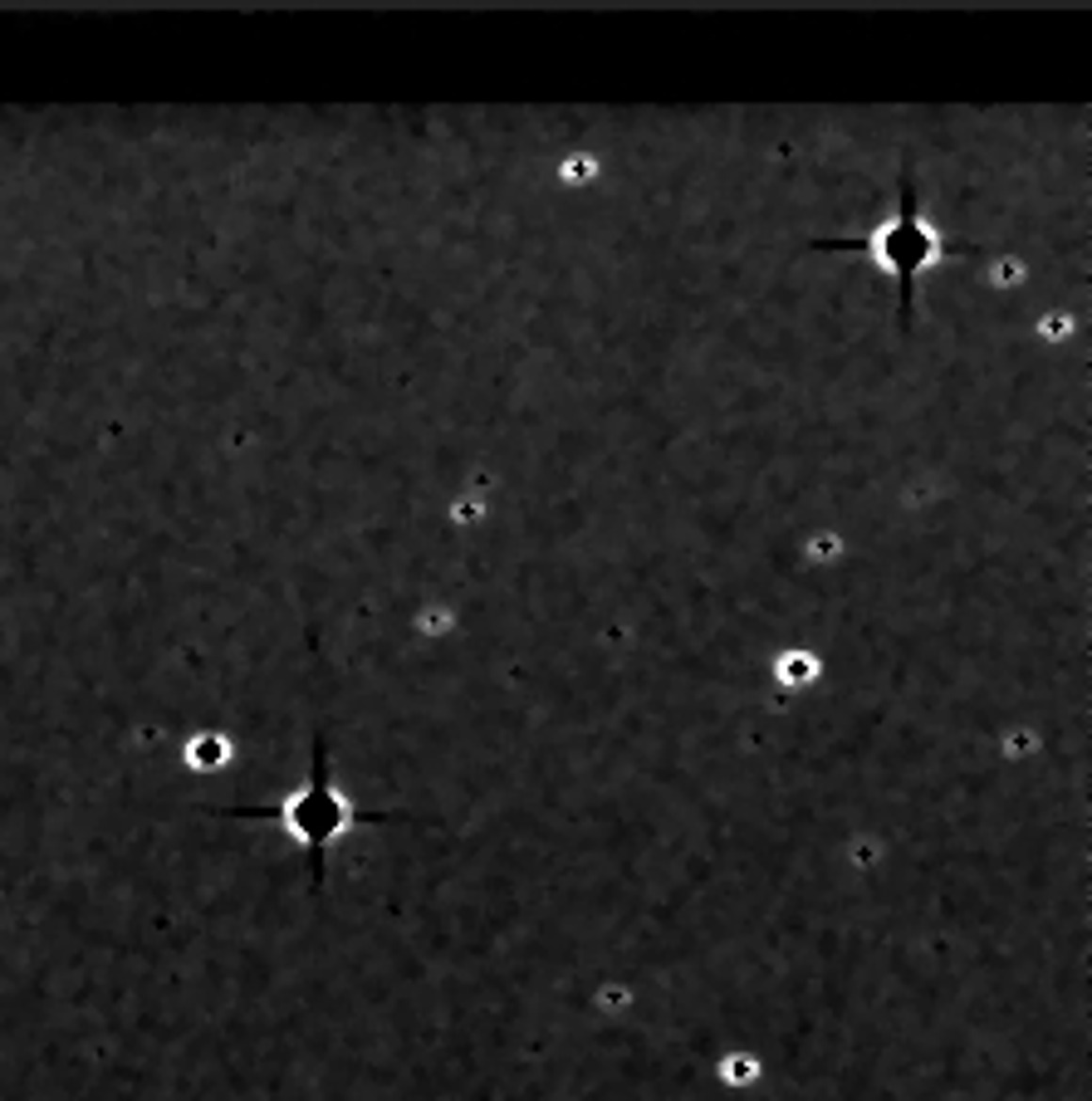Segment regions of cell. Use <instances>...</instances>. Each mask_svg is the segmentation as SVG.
I'll list each match as a JSON object with an SVG mask.
<instances>
[{
  "label": "cell",
  "mask_w": 1092,
  "mask_h": 1101,
  "mask_svg": "<svg viewBox=\"0 0 1092 1101\" xmlns=\"http://www.w3.org/2000/svg\"><path fill=\"white\" fill-rule=\"evenodd\" d=\"M216 818H265L275 822L289 842L304 852V867H309V886L324 891V867H329V852L333 842L344 838L348 827L358 822H417L407 813H393V807H358L344 789L333 783V764H329V740L313 734L309 744V778L299 783L295 793H284L275 803H231V807H206Z\"/></svg>",
  "instance_id": "1"
},
{
  "label": "cell",
  "mask_w": 1092,
  "mask_h": 1101,
  "mask_svg": "<svg viewBox=\"0 0 1092 1101\" xmlns=\"http://www.w3.org/2000/svg\"><path fill=\"white\" fill-rule=\"evenodd\" d=\"M809 250L818 255H862L882 269V275L896 284V324L911 328V313H916V279L926 275L931 264L951 260V255H970V245L940 235L926 211H921V196H916V182H902V201L887 220H877L867 235H818L809 240Z\"/></svg>",
  "instance_id": "2"
},
{
  "label": "cell",
  "mask_w": 1092,
  "mask_h": 1101,
  "mask_svg": "<svg viewBox=\"0 0 1092 1101\" xmlns=\"http://www.w3.org/2000/svg\"><path fill=\"white\" fill-rule=\"evenodd\" d=\"M226 758H231V744L221 740V734H201V740H191V744H186V764L216 769V764H226Z\"/></svg>",
  "instance_id": "3"
}]
</instances>
